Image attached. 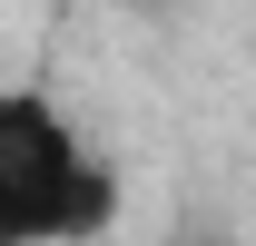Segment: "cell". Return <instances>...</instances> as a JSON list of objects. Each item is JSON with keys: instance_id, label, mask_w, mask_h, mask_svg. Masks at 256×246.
Listing matches in <instances>:
<instances>
[{"instance_id": "cell-1", "label": "cell", "mask_w": 256, "mask_h": 246, "mask_svg": "<svg viewBox=\"0 0 256 246\" xmlns=\"http://www.w3.org/2000/svg\"><path fill=\"white\" fill-rule=\"evenodd\" d=\"M118 168L50 89H0V246H98Z\"/></svg>"}]
</instances>
